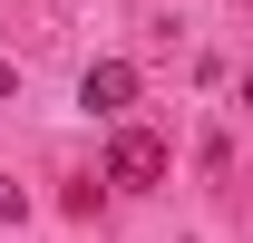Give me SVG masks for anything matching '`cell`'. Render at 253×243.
I'll use <instances>...</instances> for the list:
<instances>
[{"label": "cell", "mask_w": 253, "mask_h": 243, "mask_svg": "<svg viewBox=\"0 0 253 243\" xmlns=\"http://www.w3.org/2000/svg\"><path fill=\"white\" fill-rule=\"evenodd\" d=\"M107 185H126V195L166 185V136H146V126H117V136H107Z\"/></svg>", "instance_id": "1"}, {"label": "cell", "mask_w": 253, "mask_h": 243, "mask_svg": "<svg viewBox=\"0 0 253 243\" xmlns=\"http://www.w3.org/2000/svg\"><path fill=\"white\" fill-rule=\"evenodd\" d=\"M126 97H136V68H126V59H97L88 78H78V107H97V117H117Z\"/></svg>", "instance_id": "2"}, {"label": "cell", "mask_w": 253, "mask_h": 243, "mask_svg": "<svg viewBox=\"0 0 253 243\" xmlns=\"http://www.w3.org/2000/svg\"><path fill=\"white\" fill-rule=\"evenodd\" d=\"M10 88H20V68H10V59H0V97H10Z\"/></svg>", "instance_id": "3"}]
</instances>
